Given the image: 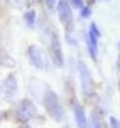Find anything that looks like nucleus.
Returning <instances> with one entry per match:
<instances>
[{
    "label": "nucleus",
    "mask_w": 120,
    "mask_h": 128,
    "mask_svg": "<svg viewBox=\"0 0 120 128\" xmlns=\"http://www.w3.org/2000/svg\"><path fill=\"white\" fill-rule=\"evenodd\" d=\"M107 2H109V0H107Z\"/></svg>",
    "instance_id": "23"
},
{
    "label": "nucleus",
    "mask_w": 120,
    "mask_h": 128,
    "mask_svg": "<svg viewBox=\"0 0 120 128\" xmlns=\"http://www.w3.org/2000/svg\"><path fill=\"white\" fill-rule=\"evenodd\" d=\"M89 2V4H93V3H96V0H88Z\"/></svg>",
    "instance_id": "20"
},
{
    "label": "nucleus",
    "mask_w": 120,
    "mask_h": 128,
    "mask_svg": "<svg viewBox=\"0 0 120 128\" xmlns=\"http://www.w3.org/2000/svg\"><path fill=\"white\" fill-rule=\"evenodd\" d=\"M72 112H74V119L76 123L78 128H88V118H87V111L85 108L80 102H74L72 105Z\"/></svg>",
    "instance_id": "8"
},
{
    "label": "nucleus",
    "mask_w": 120,
    "mask_h": 128,
    "mask_svg": "<svg viewBox=\"0 0 120 128\" xmlns=\"http://www.w3.org/2000/svg\"><path fill=\"white\" fill-rule=\"evenodd\" d=\"M41 102L49 118L56 123H61L65 118V108L59 96L52 89H47L43 94Z\"/></svg>",
    "instance_id": "1"
},
{
    "label": "nucleus",
    "mask_w": 120,
    "mask_h": 128,
    "mask_svg": "<svg viewBox=\"0 0 120 128\" xmlns=\"http://www.w3.org/2000/svg\"><path fill=\"white\" fill-rule=\"evenodd\" d=\"M37 115V109L30 98H22L13 110V116L19 124H27Z\"/></svg>",
    "instance_id": "2"
},
{
    "label": "nucleus",
    "mask_w": 120,
    "mask_h": 128,
    "mask_svg": "<svg viewBox=\"0 0 120 128\" xmlns=\"http://www.w3.org/2000/svg\"><path fill=\"white\" fill-rule=\"evenodd\" d=\"M89 30L94 34V35H97L98 38H101V30H100V27L97 26V24L96 22H92L91 25H89Z\"/></svg>",
    "instance_id": "14"
},
{
    "label": "nucleus",
    "mask_w": 120,
    "mask_h": 128,
    "mask_svg": "<svg viewBox=\"0 0 120 128\" xmlns=\"http://www.w3.org/2000/svg\"><path fill=\"white\" fill-rule=\"evenodd\" d=\"M1 66L6 67V69H13L16 66V61L8 53H5L4 49H1Z\"/></svg>",
    "instance_id": "10"
},
{
    "label": "nucleus",
    "mask_w": 120,
    "mask_h": 128,
    "mask_svg": "<svg viewBox=\"0 0 120 128\" xmlns=\"http://www.w3.org/2000/svg\"><path fill=\"white\" fill-rule=\"evenodd\" d=\"M118 48H119V53H120V39H119V44H118Z\"/></svg>",
    "instance_id": "21"
},
{
    "label": "nucleus",
    "mask_w": 120,
    "mask_h": 128,
    "mask_svg": "<svg viewBox=\"0 0 120 128\" xmlns=\"http://www.w3.org/2000/svg\"><path fill=\"white\" fill-rule=\"evenodd\" d=\"M27 57H28L30 64H31L34 67H36V69L47 70L49 67L48 61H47L45 56H44L43 50L40 49V47L35 46V44L28 46V48H27Z\"/></svg>",
    "instance_id": "6"
},
{
    "label": "nucleus",
    "mask_w": 120,
    "mask_h": 128,
    "mask_svg": "<svg viewBox=\"0 0 120 128\" xmlns=\"http://www.w3.org/2000/svg\"><path fill=\"white\" fill-rule=\"evenodd\" d=\"M66 39H67V43H70L71 46H76V42H75V38L70 36V32H66Z\"/></svg>",
    "instance_id": "17"
},
{
    "label": "nucleus",
    "mask_w": 120,
    "mask_h": 128,
    "mask_svg": "<svg viewBox=\"0 0 120 128\" xmlns=\"http://www.w3.org/2000/svg\"><path fill=\"white\" fill-rule=\"evenodd\" d=\"M19 128H31V127H30V126H28V123H27V124H21V126H19Z\"/></svg>",
    "instance_id": "19"
},
{
    "label": "nucleus",
    "mask_w": 120,
    "mask_h": 128,
    "mask_svg": "<svg viewBox=\"0 0 120 128\" xmlns=\"http://www.w3.org/2000/svg\"><path fill=\"white\" fill-rule=\"evenodd\" d=\"M57 13H58V18L61 21L62 26L66 30V32H72L74 26H75V20H74L72 5L70 4V2H67V0H58Z\"/></svg>",
    "instance_id": "4"
},
{
    "label": "nucleus",
    "mask_w": 120,
    "mask_h": 128,
    "mask_svg": "<svg viewBox=\"0 0 120 128\" xmlns=\"http://www.w3.org/2000/svg\"><path fill=\"white\" fill-rule=\"evenodd\" d=\"M118 79H119V89H120V53L118 57Z\"/></svg>",
    "instance_id": "18"
},
{
    "label": "nucleus",
    "mask_w": 120,
    "mask_h": 128,
    "mask_svg": "<svg viewBox=\"0 0 120 128\" xmlns=\"http://www.w3.org/2000/svg\"><path fill=\"white\" fill-rule=\"evenodd\" d=\"M109 123H110V128H120V120L114 115L109 118Z\"/></svg>",
    "instance_id": "13"
},
{
    "label": "nucleus",
    "mask_w": 120,
    "mask_h": 128,
    "mask_svg": "<svg viewBox=\"0 0 120 128\" xmlns=\"http://www.w3.org/2000/svg\"><path fill=\"white\" fill-rule=\"evenodd\" d=\"M49 53H50V58L53 64L58 67H62L65 65V56L62 52V46H61V40L59 36L56 31L50 32V38H49Z\"/></svg>",
    "instance_id": "5"
},
{
    "label": "nucleus",
    "mask_w": 120,
    "mask_h": 128,
    "mask_svg": "<svg viewBox=\"0 0 120 128\" xmlns=\"http://www.w3.org/2000/svg\"><path fill=\"white\" fill-rule=\"evenodd\" d=\"M13 2H14V3H18V2H19V0H13Z\"/></svg>",
    "instance_id": "22"
},
{
    "label": "nucleus",
    "mask_w": 120,
    "mask_h": 128,
    "mask_svg": "<svg viewBox=\"0 0 120 128\" xmlns=\"http://www.w3.org/2000/svg\"><path fill=\"white\" fill-rule=\"evenodd\" d=\"M45 2V5H47V8L48 9H54V6L57 5V0H44Z\"/></svg>",
    "instance_id": "16"
},
{
    "label": "nucleus",
    "mask_w": 120,
    "mask_h": 128,
    "mask_svg": "<svg viewBox=\"0 0 120 128\" xmlns=\"http://www.w3.org/2000/svg\"><path fill=\"white\" fill-rule=\"evenodd\" d=\"M91 128H102V118L101 114L93 111L91 115Z\"/></svg>",
    "instance_id": "11"
},
{
    "label": "nucleus",
    "mask_w": 120,
    "mask_h": 128,
    "mask_svg": "<svg viewBox=\"0 0 120 128\" xmlns=\"http://www.w3.org/2000/svg\"><path fill=\"white\" fill-rule=\"evenodd\" d=\"M18 91V80L14 74H8L1 83V94L4 98H13Z\"/></svg>",
    "instance_id": "7"
},
{
    "label": "nucleus",
    "mask_w": 120,
    "mask_h": 128,
    "mask_svg": "<svg viewBox=\"0 0 120 128\" xmlns=\"http://www.w3.org/2000/svg\"><path fill=\"white\" fill-rule=\"evenodd\" d=\"M23 20H25V24H26L27 27L34 28V27H35V24H36V12L32 10V9H30V10L25 12Z\"/></svg>",
    "instance_id": "9"
},
{
    "label": "nucleus",
    "mask_w": 120,
    "mask_h": 128,
    "mask_svg": "<svg viewBox=\"0 0 120 128\" xmlns=\"http://www.w3.org/2000/svg\"><path fill=\"white\" fill-rule=\"evenodd\" d=\"M78 71H79V79H80V87L85 98H91L92 96H96V84L92 76V72L84 61L79 60L78 61Z\"/></svg>",
    "instance_id": "3"
},
{
    "label": "nucleus",
    "mask_w": 120,
    "mask_h": 128,
    "mask_svg": "<svg viewBox=\"0 0 120 128\" xmlns=\"http://www.w3.org/2000/svg\"><path fill=\"white\" fill-rule=\"evenodd\" d=\"M70 4L74 6V8H76V9H81L84 6V0H69Z\"/></svg>",
    "instance_id": "15"
},
{
    "label": "nucleus",
    "mask_w": 120,
    "mask_h": 128,
    "mask_svg": "<svg viewBox=\"0 0 120 128\" xmlns=\"http://www.w3.org/2000/svg\"><path fill=\"white\" fill-rule=\"evenodd\" d=\"M92 14V9H91V5H84L83 8L80 9V16L83 18H89Z\"/></svg>",
    "instance_id": "12"
}]
</instances>
